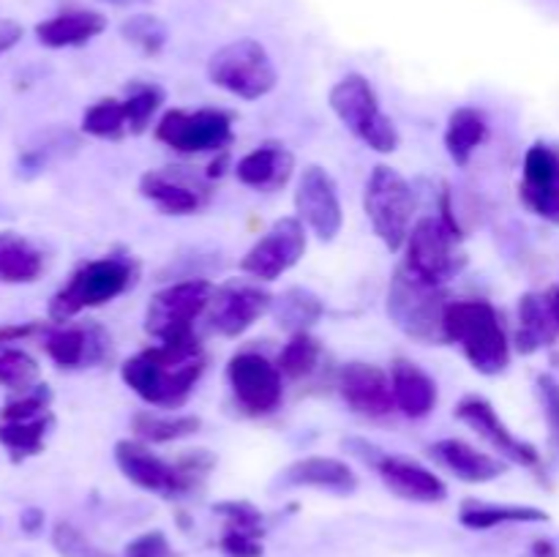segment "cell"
<instances>
[{"label":"cell","instance_id":"6da1fadb","mask_svg":"<svg viewBox=\"0 0 559 557\" xmlns=\"http://www.w3.org/2000/svg\"><path fill=\"white\" fill-rule=\"evenodd\" d=\"M202 371H205V355H202L197 336L186 339V342L147 347L131 355L120 366L123 382L142 402L158 410H169V413L186 404V399L200 382Z\"/></svg>","mask_w":559,"mask_h":557},{"label":"cell","instance_id":"7a4b0ae2","mask_svg":"<svg viewBox=\"0 0 559 557\" xmlns=\"http://www.w3.org/2000/svg\"><path fill=\"white\" fill-rule=\"evenodd\" d=\"M445 339L456 342L473 369L486 377L502 375L511 364V342L489 300H451L445 311Z\"/></svg>","mask_w":559,"mask_h":557},{"label":"cell","instance_id":"3957f363","mask_svg":"<svg viewBox=\"0 0 559 557\" xmlns=\"http://www.w3.org/2000/svg\"><path fill=\"white\" fill-rule=\"evenodd\" d=\"M388 317L409 339L426 344H445V311L451 306L445 287L424 282L399 265L388 287Z\"/></svg>","mask_w":559,"mask_h":557},{"label":"cell","instance_id":"277c9868","mask_svg":"<svg viewBox=\"0 0 559 557\" xmlns=\"http://www.w3.org/2000/svg\"><path fill=\"white\" fill-rule=\"evenodd\" d=\"M134 273V262L126 260V257H102V260L85 262L52 295V300H49V320L60 325V322L74 320L80 311L109 304V300H115L131 287Z\"/></svg>","mask_w":559,"mask_h":557},{"label":"cell","instance_id":"5b68a950","mask_svg":"<svg viewBox=\"0 0 559 557\" xmlns=\"http://www.w3.org/2000/svg\"><path fill=\"white\" fill-rule=\"evenodd\" d=\"M333 115L344 123L349 134L358 137L364 145H369L377 153H393L402 145L396 123L382 112L380 96L374 85L364 74H347L331 87Z\"/></svg>","mask_w":559,"mask_h":557},{"label":"cell","instance_id":"8992f818","mask_svg":"<svg viewBox=\"0 0 559 557\" xmlns=\"http://www.w3.org/2000/svg\"><path fill=\"white\" fill-rule=\"evenodd\" d=\"M364 211L369 216L371 229L377 238L391 251H402L409 238V229L415 227V194L399 169L388 164H377L366 180Z\"/></svg>","mask_w":559,"mask_h":557},{"label":"cell","instance_id":"52a82bcc","mask_svg":"<svg viewBox=\"0 0 559 557\" xmlns=\"http://www.w3.org/2000/svg\"><path fill=\"white\" fill-rule=\"evenodd\" d=\"M462 238L464 235L442 222L440 216L420 218L409 229L402 265L424 282L445 287L467 265V251H464Z\"/></svg>","mask_w":559,"mask_h":557},{"label":"cell","instance_id":"ba28073f","mask_svg":"<svg viewBox=\"0 0 559 557\" xmlns=\"http://www.w3.org/2000/svg\"><path fill=\"white\" fill-rule=\"evenodd\" d=\"M207 76L213 85L227 91L229 96L243 98V102L265 98L278 82V71L271 55L254 38H238V42H229L216 49L207 60Z\"/></svg>","mask_w":559,"mask_h":557},{"label":"cell","instance_id":"9c48e42d","mask_svg":"<svg viewBox=\"0 0 559 557\" xmlns=\"http://www.w3.org/2000/svg\"><path fill=\"white\" fill-rule=\"evenodd\" d=\"M211 295L213 284L205 278H189L158 289L145 309V331L158 344L194 339V322L205 317Z\"/></svg>","mask_w":559,"mask_h":557},{"label":"cell","instance_id":"30bf717a","mask_svg":"<svg viewBox=\"0 0 559 557\" xmlns=\"http://www.w3.org/2000/svg\"><path fill=\"white\" fill-rule=\"evenodd\" d=\"M156 140L183 156L224 153L233 142V118L224 109H169L156 123Z\"/></svg>","mask_w":559,"mask_h":557},{"label":"cell","instance_id":"8fae6325","mask_svg":"<svg viewBox=\"0 0 559 557\" xmlns=\"http://www.w3.org/2000/svg\"><path fill=\"white\" fill-rule=\"evenodd\" d=\"M306 227L298 216H284L240 260V271L257 282H276L306 254Z\"/></svg>","mask_w":559,"mask_h":557},{"label":"cell","instance_id":"7c38bea8","mask_svg":"<svg viewBox=\"0 0 559 557\" xmlns=\"http://www.w3.org/2000/svg\"><path fill=\"white\" fill-rule=\"evenodd\" d=\"M273 309V295L257 278H233V282L213 287L205 320L218 336L235 339L249 331L260 317Z\"/></svg>","mask_w":559,"mask_h":557},{"label":"cell","instance_id":"4fadbf2b","mask_svg":"<svg viewBox=\"0 0 559 557\" xmlns=\"http://www.w3.org/2000/svg\"><path fill=\"white\" fill-rule=\"evenodd\" d=\"M295 216L309 233L331 244L344 227V208L333 175L320 164H309L295 186Z\"/></svg>","mask_w":559,"mask_h":557},{"label":"cell","instance_id":"5bb4252c","mask_svg":"<svg viewBox=\"0 0 559 557\" xmlns=\"http://www.w3.org/2000/svg\"><path fill=\"white\" fill-rule=\"evenodd\" d=\"M115 464L120 473L140 489L153 491L158 497H173L189 495L194 489V481L183 473L178 462H167L158 453L147 448L142 440H118L115 442Z\"/></svg>","mask_w":559,"mask_h":557},{"label":"cell","instance_id":"9a60e30c","mask_svg":"<svg viewBox=\"0 0 559 557\" xmlns=\"http://www.w3.org/2000/svg\"><path fill=\"white\" fill-rule=\"evenodd\" d=\"M282 371L260 353H238L227 364V380L233 396L249 415H271L284 399Z\"/></svg>","mask_w":559,"mask_h":557},{"label":"cell","instance_id":"2e32d148","mask_svg":"<svg viewBox=\"0 0 559 557\" xmlns=\"http://www.w3.org/2000/svg\"><path fill=\"white\" fill-rule=\"evenodd\" d=\"M456 418L462 420V424H467L469 429L478 431V435L484 437L502 459H508V462H516L522 464V467H538L540 464L538 448H535L533 442L513 435L489 399L478 396V393H469V396H464L462 402L456 404Z\"/></svg>","mask_w":559,"mask_h":557},{"label":"cell","instance_id":"e0dca14e","mask_svg":"<svg viewBox=\"0 0 559 557\" xmlns=\"http://www.w3.org/2000/svg\"><path fill=\"white\" fill-rule=\"evenodd\" d=\"M338 393L364 418H385L396 410L391 371L366 360H353L338 375Z\"/></svg>","mask_w":559,"mask_h":557},{"label":"cell","instance_id":"ac0fdd59","mask_svg":"<svg viewBox=\"0 0 559 557\" xmlns=\"http://www.w3.org/2000/svg\"><path fill=\"white\" fill-rule=\"evenodd\" d=\"M519 197L535 216L559 224V147L535 142L524 156Z\"/></svg>","mask_w":559,"mask_h":557},{"label":"cell","instance_id":"d6986e66","mask_svg":"<svg viewBox=\"0 0 559 557\" xmlns=\"http://www.w3.org/2000/svg\"><path fill=\"white\" fill-rule=\"evenodd\" d=\"M140 191L167 216H189L207 202L211 191L194 175L175 169H151L140 178Z\"/></svg>","mask_w":559,"mask_h":557},{"label":"cell","instance_id":"ffe728a7","mask_svg":"<svg viewBox=\"0 0 559 557\" xmlns=\"http://www.w3.org/2000/svg\"><path fill=\"white\" fill-rule=\"evenodd\" d=\"M377 475L382 484L393 491V495L404 497L413 502H442L448 497V486L435 470L424 467L413 459L393 457V453H382L380 462L374 464Z\"/></svg>","mask_w":559,"mask_h":557},{"label":"cell","instance_id":"44dd1931","mask_svg":"<svg viewBox=\"0 0 559 557\" xmlns=\"http://www.w3.org/2000/svg\"><path fill=\"white\" fill-rule=\"evenodd\" d=\"M278 484L289 489H320L331 495H353L358 489V475L347 462L336 457H306L289 464Z\"/></svg>","mask_w":559,"mask_h":557},{"label":"cell","instance_id":"7402d4cb","mask_svg":"<svg viewBox=\"0 0 559 557\" xmlns=\"http://www.w3.org/2000/svg\"><path fill=\"white\" fill-rule=\"evenodd\" d=\"M107 336L93 325L60 322L52 331L44 333V349L60 369H80V366L98 364L107 353Z\"/></svg>","mask_w":559,"mask_h":557},{"label":"cell","instance_id":"603a6c76","mask_svg":"<svg viewBox=\"0 0 559 557\" xmlns=\"http://www.w3.org/2000/svg\"><path fill=\"white\" fill-rule=\"evenodd\" d=\"M429 453L442 464V467L451 470L456 478L467 481V484H486V481L500 478L508 470L506 459L478 451V448L469 446L467 440H456V437L437 440L435 446L429 448Z\"/></svg>","mask_w":559,"mask_h":557},{"label":"cell","instance_id":"cb8c5ba5","mask_svg":"<svg viewBox=\"0 0 559 557\" xmlns=\"http://www.w3.org/2000/svg\"><path fill=\"white\" fill-rule=\"evenodd\" d=\"M295 158L282 142H265L235 164V178L257 191H276L289 180Z\"/></svg>","mask_w":559,"mask_h":557},{"label":"cell","instance_id":"d4e9b609","mask_svg":"<svg viewBox=\"0 0 559 557\" xmlns=\"http://www.w3.org/2000/svg\"><path fill=\"white\" fill-rule=\"evenodd\" d=\"M104 31H107V16L104 14L91 9H69L38 22L36 38L38 44H44L49 49H66L82 47V44L102 36Z\"/></svg>","mask_w":559,"mask_h":557},{"label":"cell","instance_id":"484cf974","mask_svg":"<svg viewBox=\"0 0 559 557\" xmlns=\"http://www.w3.org/2000/svg\"><path fill=\"white\" fill-rule=\"evenodd\" d=\"M391 382H393V399H396V410L407 418H426L431 410L437 407V382L435 377L426 375L418 364L407 358L393 360L391 366Z\"/></svg>","mask_w":559,"mask_h":557},{"label":"cell","instance_id":"4316f807","mask_svg":"<svg viewBox=\"0 0 559 557\" xmlns=\"http://www.w3.org/2000/svg\"><path fill=\"white\" fill-rule=\"evenodd\" d=\"M559 336V325L551 315L546 295L527 293L519 300V331H516V347L519 353L530 355L538 349L555 344Z\"/></svg>","mask_w":559,"mask_h":557},{"label":"cell","instance_id":"83f0119b","mask_svg":"<svg viewBox=\"0 0 559 557\" xmlns=\"http://www.w3.org/2000/svg\"><path fill=\"white\" fill-rule=\"evenodd\" d=\"M489 137V123H486L484 112L475 107H459L453 109L445 126V151L459 167H467L473 153Z\"/></svg>","mask_w":559,"mask_h":557},{"label":"cell","instance_id":"f1b7e54d","mask_svg":"<svg viewBox=\"0 0 559 557\" xmlns=\"http://www.w3.org/2000/svg\"><path fill=\"white\" fill-rule=\"evenodd\" d=\"M44 273V254L16 233H0V284H31Z\"/></svg>","mask_w":559,"mask_h":557},{"label":"cell","instance_id":"f546056e","mask_svg":"<svg viewBox=\"0 0 559 557\" xmlns=\"http://www.w3.org/2000/svg\"><path fill=\"white\" fill-rule=\"evenodd\" d=\"M549 513L535 506H497V502L467 500L459 511V522L469 530H491L502 524H524V522H546Z\"/></svg>","mask_w":559,"mask_h":557},{"label":"cell","instance_id":"4dcf8cb0","mask_svg":"<svg viewBox=\"0 0 559 557\" xmlns=\"http://www.w3.org/2000/svg\"><path fill=\"white\" fill-rule=\"evenodd\" d=\"M202 420L197 415L183 413H153V410H142V413H136L131 418V431L142 442H178L197 435Z\"/></svg>","mask_w":559,"mask_h":557},{"label":"cell","instance_id":"1f68e13d","mask_svg":"<svg viewBox=\"0 0 559 557\" xmlns=\"http://www.w3.org/2000/svg\"><path fill=\"white\" fill-rule=\"evenodd\" d=\"M273 317H276L278 328L289 333L309 331L322 315H325V306L317 298L311 289L306 287H289L287 293H282L278 298H273Z\"/></svg>","mask_w":559,"mask_h":557},{"label":"cell","instance_id":"d6a6232c","mask_svg":"<svg viewBox=\"0 0 559 557\" xmlns=\"http://www.w3.org/2000/svg\"><path fill=\"white\" fill-rule=\"evenodd\" d=\"M52 424V413L38 415V418L31 420H0V446L11 453L14 462L36 457V453L44 451V440H47Z\"/></svg>","mask_w":559,"mask_h":557},{"label":"cell","instance_id":"836d02e7","mask_svg":"<svg viewBox=\"0 0 559 557\" xmlns=\"http://www.w3.org/2000/svg\"><path fill=\"white\" fill-rule=\"evenodd\" d=\"M82 131L96 140H123L129 131V115H126L123 98H102L91 104L82 115Z\"/></svg>","mask_w":559,"mask_h":557},{"label":"cell","instance_id":"e575fe53","mask_svg":"<svg viewBox=\"0 0 559 557\" xmlns=\"http://www.w3.org/2000/svg\"><path fill=\"white\" fill-rule=\"evenodd\" d=\"M322 358V344L320 339L311 336L309 331H298L289 336V342L284 344L282 353H278V371L289 380H300V377H309L317 369Z\"/></svg>","mask_w":559,"mask_h":557},{"label":"cell","instance_id":"d590c367","mask_svg":"<svg viewBox=\"0 0 559 557\" xmlns=\"http://www.w3.org/2000/svg\"><path fill=\"white\" fill-rule=\"evenodd\" d=\"M38 377H41V369H38L36 358L25 349L14 347V344L0 342V386L9 388V391H27V388L38 386Z\"/></svg>","mask_w":559,"mask_h":557},{"label":"cell","instance_id":"8d00e7d4","mask_svg":"<svg viewBox=\"0 0 559 557\" xmlns=\"http://www.w3.org/2000/svg\"><path fill=\"white\" fill-rule=\"evenodd\" d=\"M164 104V91L153 82H134L123 98L126 115H129V131L131 134H142L151 126L153 115Z\"/></svg>","mask_w":559,"mask_h":557},{"label":"cell","instance_id":"74e56055","mask_svg":"<svg viewBox=\"0 0 559 557\" xmlns=\"http://www.w3.org/2000/svg\"><path fill=\"white\" fill-rule=\"evenodd\" d=\"M120 36L134 44L140 52L158 55L167 44V25L153 14H134L120 25Z\"/></svg>","mask_w":559,"mask_h":557},{"label":"cell","instance_id":"f35d334b","mask_svg":"<svg viewBox=\"0 0 559 557\" xmlns=\"http://www.w3.org/2000/svg\"><path fill=\"white\" fill-rule=\"evenodd\" d=\"M49 404H52V391H49L44 382L27 388L20 396L11 399V402L3 404L0 410V420H31L38 418V415L49 413Z\"/></svg>","mask_w":559,"mask_h":557},{"label":"cell","instance_id":"ab89813d","mask_svg":"<svg viewBox=\"0 0 559 557\" xmlns=\"http://www.w3.org/2000/svg\"><path fill=\"white\" fill-rule=\"evenodd\" d=\"M52 546L60 557H109L107 552L98 549L80 528L71 522H58L52 528Z\"/></svg>","mask_w":559,"mask_h":557},{"label":"cell","instance_id":"60d3db41","mask_svg":"<svg viewBox=\"0 0 559 557\" xmlns=\"http://www.w3.org/2000/svg\"><path fill=\"white\" fill-rule=\"evenodd\" d=\"M216 513H222L227 528H238V530H249V533L262 535V513L257 511L251 502L246 500H227L218 502Z\"/></svg>","mask_w":559,"mask_h":557},{"label":"cell","instance_id":"b9f144b4","mask_svg":"<svg viewBox=\"0 0 559 557\" xmlns=\"http://www.w3.org/2000/svg\"><path fill=\"white\" fill-rule=\"evenodd\" d=\"M218 549L224 552V557H262V535L249 533V530L224 528Z\"/></svg>","mask_w":559,"mask_h":557},{"label":"cell","instance_id":"7bdbcfd3","mask_svg":"<svg viewBox=\"0 0 559 557\" xmlns=\"http://www.w3.org/2000/svg\"><path fill=\"white\" fill-rule=\"evenodd\" d=\"M538 399L540 407H544L551 437H555V442L559 446V382L551 375L538 377Z\"/></svg>","mask_w":559,"mask_h":557},{"label":"cell","instance_id":"ee69618b","mask_svg":"<svg viewBox=\"0 0 559 557\" xmlns=\"http://www.w3.org/2000/svg\"><path fill=\"white\" fill-rule=\"evenodd\" d=\"M123 557H173V546L162 530H151V533H142L140 538L131 541Z\"/></svg>","mask_w":559,"mask_h":557},{"label":"cell","instance_id":"f6af8a7d","mask_svg":"<svg viewBox=\"0 0 559 557\" xmlns=\"http://www.w3.org/2000/svg\"><path fill=\"white\" fill-rule=\"evenodd\" d=\"M22 25L16 20H5L0 16V55H5L9 49H14L22 42Z\"/></svg>","mask_w":559,"mask_h":557},{"label":"cell","instance_id":"bcb514c9","mask_svg":"<svg viewBox=\"0 0 559 557\" xmlns=\"http://www.w3.org/2000/svg\"><path fill=\"white\" fill-rule=\"evenodd\" d=\"M41 325H36V322H25V325H3L0 328V342L3 344H16L20 339H27L33 336V333L38 331Z\"/></svg>","mask_w":559,"mask_h":557},{"label":"cell","instance_id":"7dc6e473","mask_svg":"<svg viewBox=\"0 0 559 557\" xmlns=\"http://www.w3.org/2000/svg\"><path fill=\"white\" fill-rule=\"evenodd\" d=\"M20 528H22V533L36 535L38 530L44 528V511H41V508H25V511H22V517H20Z\"/></svg>","mask_w":559,"mask_h":557},{"label":"cell","instance_id":"c3c4849f","mask_svg":"<svg viewBox=\"0 0 559 557\" xmlns=\"http://www.w3.org/2000/svg\"><path fill=\"white\" fill-rule=\"evenodd\" d=\"M533 557H557V549L551 546V541H535Z\"/></svg>","mask_w":559,"mask_h":557},{"label":"cell","instance_id":"681fc988","mask_svg":"<svg viewBox=\"0 0 559 557\" xmlns=\"http://www.w3.org/2000/svg\"><path fill=\"white\" fill-rule=\"evenodd\" d=\"M546 304H549L551 315H555V320H557V325H559V287L549 289V293H546Z\"/></svg>","mask_w":559,"mask_h":557},{"label":"cell","instance_id":"f907efd6","mask_svg":"<svg viewBox=\"0 0 559 557\" xmlns=\"http://www.w3.org/2000/svg\"><path fill=\"white\" fill-rule=\"evenodd\" d=\"M107 3L120 5V9H126V5H142V3H151V0H107Z\"/></svg>","mask_w":559,"mask_h":557}]
</instances>
